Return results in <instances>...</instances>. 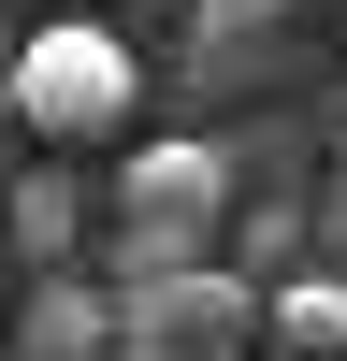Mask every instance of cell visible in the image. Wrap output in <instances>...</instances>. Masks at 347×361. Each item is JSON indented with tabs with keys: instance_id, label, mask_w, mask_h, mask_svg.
Here are the masks:
<instances>
[{
	"instance_id": "7a4b0ae2",
	"label": "cell",
	"mask_w": 347,
	"mask_h": 361,
	"mask_svg": "<svg viewBox=\"0 0 347 361\" xmlns=\"http://www.w3.org/2000/svg\"><path fill=\"white\" fill-rule=\"evenodd\" d=\"M217 217H231V159H217V145H188V130L130 145V159H116V246H102V289L174 275V260H217Z\"/></svg>"
},
{
	"instance_id": "ba28073f",
	"label": "cell",
	"mask_w": 347,
	"mask_h": 361,
	"mask_svg": "<svg viewBox=\"0 0 347 361\" xmlns=\"http://www.w3.org/2000/svg\"><path fill=\"white\" fill-rule=\"evenodd\" d=\"M0 260H15V231H0Z\"/></svg>"
},
{
	"instance_id": "3957f363",
	"label": "cell",
	"mask_w": 347,
	"mask_h": 361,
	"mask_svg": "<svg viewBox=\"0 0 347 361\" xmlns=\"http://www.w3.org/2000/svg\"><path fill=\"white\" fill-rule=\"evenodd\" d=\"M260 347V275L246 260H174L116 289V361H246Z\"/></svg>"
},
{
	"instance_id": "52a82bcc",
	"label": "cell",
	"mask_w": 347,
	"mask_h": 361,
	"mask_svg": "<svg viewBox=\"0 0 347 361\" xmlns=\"http://www.w3.org/2000/svg\"><path fill=\"white\" fill-rule=\"evenodd\" d=\"M188 15H202V29H217V44H231V29H275V15H289V0H188Z\"/></svg>"
},
{
	"instance_id": "277c9868",
	"label": "cell",
	"mask_w": 347,
	"mask_h": 361,
	"mask_svg": "<svg viewBox=\"0 0 347 361\" xmlns=\"http://www.w3.org/2000/svg\"><path fill=\"white\" fill-rule=\"evenodd\" d=\"M15 361H116V289L44 275V289H29V333H15Z\"/></svg>"
},
{
	"instance_id": "6da1fadb",
	"label": "cell",
	"mask_w": 347,
	"mask_h": 361,
	"mask_svg": "<svg viewBox=\"0 0 347 361\" xmlns=\"http://www.w3.org/2000/svg\"><path fill=\"white\" fill-rule=\"evenodd\" d=\"M0 116H15L44 159H102V145L145 116V58L116 44L102 15H58V29H29V44H15V87H0Z\"/></svg>"
},
{
	"instance_id": "5b68a950",
	"label": "cell",
	"mask_w": 347,
	"mask_h": 361,
	"mask_svg": "<svg viewBox=\"0 0 347 361\" xmlns=\"http://www.w3.org/2000/svg\"><path fill=\"white\" fill-rule=\"evenodd\" d=\"M260 333H275L289 361H347V275H289V289H260Z\"/></svg>"
},
{
	"instance_id": "8992f818",
	"label": "cell",
	"mask_w": 347,
	"mask_h": 361,
	"mask_svg": "<svg viewBox=\"0 0 347 361\" xmlns=\"http://www.w3.org/2000/svg\"><path fill=\"white\" fill-rule=\"evenodd\" d=\"M0 231H15V260H29V275H58V260H73V231H87V202L58 188V173H29V188L0 202Z\"/></svg>"
}]
</instances>
